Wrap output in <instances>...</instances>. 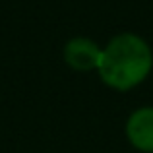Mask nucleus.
Wrapping results in <instances>:
<instances>
[{
    "label": "nucleus",
    "mask_w": 153,
    "mask_h": 153,
    "mask_svg": "<svg viewBox=\"0 0 153 153\" xmlns=\"http://www.w3.org/2000/svg\"><path fill=\"white\" fill-rule=\"evenodd\" d=\"M101 56H103V51L99 49L93 41L83 39V37L72 39L66 45V49H64V58H66V62L70 64L74 70L85 72V70L99 68Z\"/></svg>",
    "instance_id": "obj_2"
},
{
    "label": "nucleus",
    "mask_w": 153,
    "mask_h": 153,
    "mask_svg": "<svg viewBox=\"0 0 153 153\" xmlns=\"http://www.w3.org/2000/svg\"><path fill=\"white\" fill-rule=\"evenodd\" d=\"M151 64L153 56L147 43L134 33H122L103 51L97 70L107 85L126 91L147 78Z\"/></svg>",
    "instance_id": "obj_1"
},
{
    "label": "nucleus",
    "mask_w": 153,
    "mask_h": 153,
    "mask_svg": "<svg viewBox=\"0 0 153 153\" xmlns=\"http://www.w3.org/2000/svg\"><path fill=\"white\" fill-rule=\"evenodd\" d=\"M128 140L140 151L153 153V108L146 107L136 111L126 124Z\"/></svg>",
    "instance_id": "obj_3"
}]
</instances>
